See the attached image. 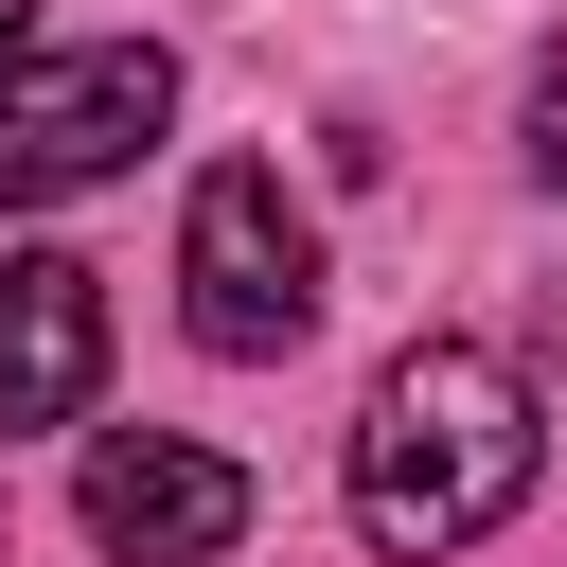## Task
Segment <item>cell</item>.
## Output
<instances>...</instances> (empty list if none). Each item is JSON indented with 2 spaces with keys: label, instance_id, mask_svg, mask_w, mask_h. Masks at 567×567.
Segmentation results:
<instances>
[{
  "label": "cell",
  "instance_id": "obj_7",
  "mask_svg": "<svg viewBox=\"0 0 567 567\" xmlns=\"http://www.w3.org/2000/svg\"><path fill=\"white\" fill-rule=\"evenodd\" d=\"M18 35H35V18H18V0H0V53H18Z\"/></svg>",
  "mask_w": 567,
  "mask_h": 567
},
{
  "label": "cell",
  "instance_id": "obj_2",
  "mask_svg": "<svg viewBox=\"0 0 567 567\" xmlns=\"http://www.w3.org/2000/svg\"><path fill=\"white\" fill-rule=\"evenodd\" d=\"M159 106H177V53L159 35H18L0 53V195L53 213L89 177H124L159 142Z\"/></svg>",
  "mask_w": 567,
  "mask_h": 567
},
{
  "label": "cell",
  "instance_id": "obj_5",
  "mask_svg": "<svg viewBox=\"0 0 567 567\" xmlns=\"http://www.w3.org/2000/svg\"><path fill=\"white\" fill-rule=\"evenodd\" d=\"M89 390H106V266H71V248L0 266V443L71 425Z\"/></svg>",
  "mask_w": 567,
  "mask_h": 567
},
{
  "label": "cell",
  "instance_id": "obj_4",
  "mask_svg": "<svg viewBox=\"0 0 567 567\" xmlns=\"http://www.w3.org/2000/svg\"><path fill=\"white\" fill-rule=\"evenodd\" d=\"M89 532H106L124 567H213V549L248 532V478H230L213 443H177V425H106V443H89Z\"/></svg>",
  "mask_w": 567,
  "mask_h": 567
},
{
  "label": "cell",
  "instance_id": "obj_3",
  "mask_svg": "<svg viewBox=\"0 0 567 567\" xmlns=\"http://www.w3.org/2000/svg\"><path fill=\"white\" fill-rule=\"evenodd\" d=\"M177 284H195V337H213V354H301V337H319V230H301L284 159H213V177H195Z\"/></svg>",
  "mask_w": 567,
  "mask_h": 567
},
{
  "label": "cell",
  "instance_id": "obj_6",
  "mask_svg": "<svg viewBox=\"0 0 567 567\" xmlns=\"http://www.w3.org/2000/svg\"><path fill=\"white\" fill-rule=\"evenodd\" d=\"M532 159L567 177V35H549V71H532Z\"/></svg>",
  "mask_w": 567,
  "mask_h": 567
},
{
  "label": "cell",
  "instance_id": "obj_1",
  "mask_svg": "<svg viewBox=\"0 0 567 567\" xmlns=\"http://www.w3.org/2000/svg\"><path fill=\"white\" fill-rule=\"evenodd\" d=\"M532 461H549L532 372L478 354V337H408V354L372 372V408H354V532H372L390 567L478 549V532L532 496Z\"/></svg>",
  "mask_w": 567,
  "mask_h": 567
}]
</instances>
